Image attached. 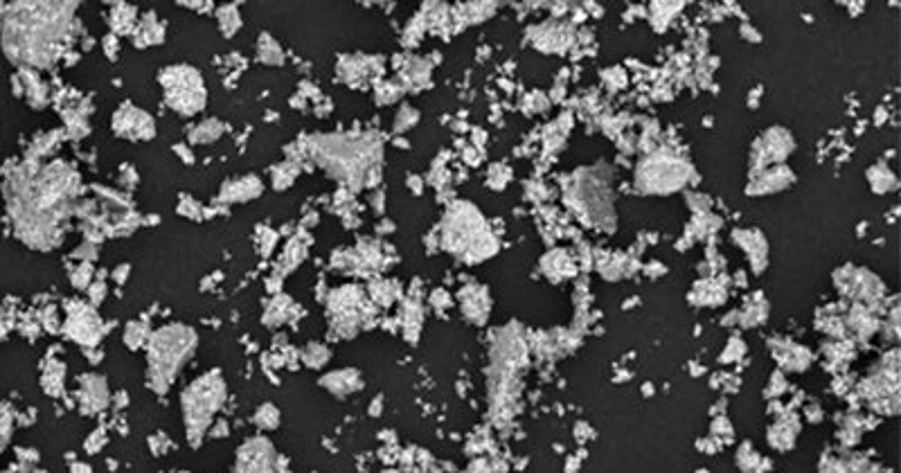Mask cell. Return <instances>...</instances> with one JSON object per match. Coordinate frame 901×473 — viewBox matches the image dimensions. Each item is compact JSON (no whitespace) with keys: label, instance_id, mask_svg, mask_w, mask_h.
Returning <instances> with one entry per match:
<instances>
[{"label":"cell","instance_id":"obj_2","mask_svg":"<svg viewBox=\"0 0 901 473\" xmlns=\"http://www.w3.org/2000/svg\"><path fill=\"white\" fill-rule=\"evenodd\" d=\"M77 3H14L3 19V50L28 68L55 64L68 41Z\"/></svg>","mask_w":901,"mask_h":473},{"label":"cell","instance_id":"obj_39","mask_svg":"<svg viewBox=\"0 0 901 473\" xmlns=\"http://www.w3.org/2000/svg\"><path fill=\"white\" fill-rule=\"evenodd\" d=\"M73 471L75 473H91V467H86V464H75Z\"/></svg>","mask_w":901,"mask_h":473},{"label":"cell","instance_id":"obj_14","mask_svg":"<svg viewBox=\"0 0 901 473\" xmlns=\"http://www.w3.org/2000/svg\"><path fill=\"white\" fill-rule=\"evenodd\" d=\"M377 64H379L377 57H361V55L341 57L336 64V70H338V77H341L343 82L354 86V84H361L365 77H370V73H374V66Z\"/></svg>","mask_w":901,"mask_h":473},{"label":"cell","instance_id":"obj_17","mask_svg":"<svg viewBox=\"0 0 901 473\" xmlns=\"http://www.w3.org/2000/svg\"><path fill=\"white\" fill-rule=\"evenodd\" d=\"M223 131H226V124L217 118H210V120H203L201 124H196L194 129H190V136H187V140H190V145H210V142L219 140L223 136Z\"/></svg>","mask_w":901,"mask_h":473},{"label":"cell","instance_id":"obj_22","mask_svg":"<svg viewBox=\"0 0 901 473\" xmlns=\"http://www.w3.org/2000/svg\"><path fill=\"white\" fill-rule=\"evenodd\" d=\"M305 255H307V246L305 244H300V239H293V242L287 246V251H284V255H282V260H280V269H278V273L282 271H291V269H296V266L305 260ZM275 273V275H278Z\"/></svg>","mask_w":901,"mask_h":473},{"label":"cell","instance_id":"obj_16","mask_svg":"<svg viewBox=\"0 0 901 473\" xmlns=\"http://www.w3.org/2000/svg\"><path fill=\"white\" fill-rule=\"evenodd\" d=\"M111 30L115 37H124V34H133L138 25V10L129 3H115L109 14Z\"/></svg>","mask_w":901,"mask_h":473},{"label":"cell","instance_id":"obj_26","mask_svg":"<svg viewBox=\"0 0 901 473\" xmlns=\"http://www.w3.org/2000/svg\"><path fill=\"white\" fill-rule=\"evenodd\" d=\"M253 419H255V424L262 428V431H271V428H278V424H280V410L273 404H264L257 408Z\"/></svg>","mask_w":901,"mask_h":473},{"label":"cell","instance_id":"obj_10","mask_svg":"<svg viewBox=\"0 0 901 473\" xmlns=\"http://www.w3.org/2000/svg\"><path fill=\"white\" fill-rule=\"evenodd\" d=\"M235 473H278V453L264 437L246 442L237 453Z\"/></svg>","mask_w":901,"mask_h":473},{"label":"cell","instance_id":"obj_15","mask_svg":"<svg viewBox=\"0 0 901 473\" xmlns=\"http://www.w3.org/2000/svg\"><path fill=\"white\" fill-rule=\"evenodd\" d=\"M165 39V25L158 21V16L154 12H147L142 19L138 21L136 30H133V43L136 48H147V46H158Z\"/></svg>","mask_w":901,"mask_h":473},{"label":"cell","instance_id":"obj_20","mask_svg":"<svg viewBox=\"0 0 901 473\" xmlns=\"http://www.w3.org/2000/svg\"><path fill=\"white\" fill-rule=\"evenodd\" d=\"M291 311H293V302H291V298H287V296H278V298H275V300L271 302L269 309H266L264 323L269 325V327H278V325H282L284 320H287V318L291 316Z\"/></svg>","mask_w":901,"mask_h":473},{"label":"cell","instance_id":"obj_33","mask_svg":"<svg viewBox=\"0 0 901 473\" xmlns=\"http://www.w3.org/2000/svg\"><path fill=\"white\" fill-rule=\"evenodd\" d=\"M395 100H397V88L395 86H390V84L379 86V91H377V102L379 104H390V102H395Z\"/></svg>","mask_w":901,"mask_h":473},{"label":"cell","instance_id":"obj_4","mask_svg":"<svg viewBox=\"0 0 901 473\" xmlns=\"http://www.w3.org/2000/svg\"><path fill=\"white\" fill-rule=\"evenodd\" d=\"M199 336L187 325L160 327L147 343V383L149 388L165 395L176 381L178 372L196 352Z\"/></svg>","mask_w":901,"mask_h":473},{"label":"cell","instance_id":"obj_1","mask_svg":"<svg viewBox=\"0 0 901 473\" xmlns=\"http://www.w3.org/2000/svg\"><path fill=\"white\" fill-rule=\"evenodd\" d=\"M77 172L68 163H52L43 169L19 174L7 185V208L16 237L34 251H50L61 242L64 223L70 217Z\"/></svg>","mask_w":901,"mask_h":473},{"label":"cell","instance_id":"obj_27","mask_svg":"<svg viewBox=\"0 0 901 473\" xmlns=\"http://www.w3.org/2000/svg\"><path fill=\"white\" fill-rule=\"evenodd\" d=\"M64 379H66L64 365L52 363V365H48L46 377H43V381H46V383H43V386H46V390L50 392V395H59L61 388H64Z\"/></svg>","mask_w":901,"mask_h":473},{"label":"cell","instance_id":"obj_23","mask_svg":"<svg viewBox=\"0 0 901 473\" xmlns=\"http://www.w3.org/2000/svg\"><path fill=\"white\" fill-rule=\"evenodd\" d=\"M23 82H25V86H28V100H30V104L37 106V109H41V106H46V102H48V88L43 86L41 79L34 73H25Z\"/></svg>","mask_w":901,"mask_h":473},{"label":"cell","instance_id":"obj_7","mask_svg":"<svg viewBox=\"0 0 901 473\" xmlns=\"http://www.w3.org/2000/svg\"><path fill=\"white\" fill-rule=\"evenodd\" d=\"M363 291L356 287H343L329 296V323L336 336L350 338L363 327Z\"/></svg>","mask_w":901,"mask_h":473},{"label":"cell","instance_id":"obj_25","mask_svg":"<svg viewBox=\"0 0 901 473\" xmlns=\"http://www.w3.org/2000/svg\"><path fill=\"white\" fill-rule=\"evenodd\" d=\"M149 336L151 334L142 323H129L127 329H124V345H127L129 350H140L142 345L149 343Z\"/></svg>","mask_w":901,"mask_h":473},{"label":"cell","instance_id":"obj_34","mask_svg":"<svg viewBox=\"0 0 901 473\" xmlns=\"http://www.w3.org/2000/svg\"><path fill=\"white\" fill-rule=\"evenodd\" d=\"M102 46H104L106 57H109L111 61H115V55H118V50H120V41H118V37H115V34H109V37H106V39L102 41Z\"/></svg>","mask_w":901,"mask_h":473},{"label":"cell","instance_id":"obj_21","mask_svg":"<svg viewBox=\"0 0 901 473\" xmlns=\"http://www.w3.org/2000/svg\"><path fill=\"white\" fill-rule=\"evenodd\" d=\"M298 174H300V165L293 163V160H287V163H284V165H275L273 172H271L273 187H275V190H287V187H291L293 183H296Z\"/></svg>","mask_w":901,"mask_h":473},{"label":"cell","instance_id":"obj_37","mask_svg":"<svg viewBox=\"0 0 901 473\" xmlns=\"http://www.w3.org/2000/svg\"><path fill=\"white\" fill-rule=\"evenodd\" d=\"M104 298H106V287H104V284H95V287H91L93 305H97V302L104 300Z\"/></svg>","mask_w":901,"mask_h":473},{"label":"cell","instance_id":"obj_30","mask_svg":"<svg viewBox=\"0 0 901 473\" xmlns=\"http://www.w3.org/2000/svg\"><path fill=\"white\" fill-rule=\"evenodd\" d=\"M419 120V115H417V111L413 109V106H404V109H401L399 113H397V120H395V131L397 133H404V131H408L410 127H413V124Z\"/></svg>","mask_w":901,"mask_h":473},{"label":"cell","instance_id":"obj_6","mask_svg":"<svg viewBox=\"0 0 901 473\" xmlns=\"http://www.w3.org/2000/svg\"><path fill=\"white\" fill-rule=\"evenodd\" d=\"M158 82L163 86L165 102L169 104V109L185 115V118H190V115H196L205 109L208 93H205L203 77L196 68L185 64L167 66L160 70Z\"/></svg>","mask_w":901,"mask_h":473},{"label":"cell","instance_id":"obj_3","mask_svg":"<svg viewBox=\"0 0 901 473\" xmlns=\"http://www.w3.org/2000/svg\"><path fill=\"white\" fill-rule=\"evenodd\" d=\"M307 154L338 181L361 187L379 181L381 145L372 136H314L307 140Z\"/></svg>","mask_w":901,"mask_h":473},{"label":"cell","instance_id":"obj_28","mask_svg":"<svg viewBox=\"0 0 901 473\" xmlns=\"http://www.w3.org/2000/svg\"><path fill=\"white\" fill-rule=\"evenodd\" d=\"M64 118H66V122H68L70 136H73V138L88 136V122H86V118H84V113L68 111V113L64 115Z\"/></svg>","mask_w":901,"mask_h":473},{"label":"cell","instance_id":"obj_35","mask_svg":"<svg viewBox=\"0 0 901 473\" xmlns=\"http://www.w3.org/2000/svg\"><path fill=\"white\" fill-rule=\"evenodd\" d=\"M174 154L183 160L185 165H192L194 163V154H192V149L187 147V145H176L174 147Z\"/></svg>","mask_w":901,"mask_h":473},{"label":"cell","instance_id":"obj_19","mask_svg":"<svg viewBox=\"0 0 901 473\" xmlns=\"http://www.w3.org/2000/svg\"><path fill=\"white\" fill-rule=\"evenodd\" d=\"M217 23L223 37H235L237 30L242 28V16H239L237 5H223L217 10Z\"/></svg>","mask_w":901,"mask_h":473},{"label":"cell","instance_id":"obj_36","mask_svg":"<svg viewBox=\"0 0 901 473\" xmlns=\"http://www.w3.org/2000/svg\"><path fill=\"white\" fill-rule=\"evenodd\" d=\"M100 442H102V444L106 442V440H104V431H95V433L91 435V440L86 442V449H88V451H97V449H100Z\"/></svg>","mask_w":901,"mask_h":473},{"label":"cell","instance_id":"obj_29","mask_svg":"<svg viewBox=\"0 0 901 473\" xmlns=\"http://www.w3.org/2000/svg\"><path fill=\"white\" fill-rule=\"evenodd\" d=\"M12 426H14L12 413L3 404H0V451H3L5 446H7V442H10Z\"/></svg>","mask_w":901,"mask_h":473},{"label":"cell","instance_id":"obj_24","mask_svg":"<svg viewBox=\"0 0 901 473\" xmlns=\"http://www.w3.org/2000/svg\"><path fill=\"white\" fill-rule=\"evenodd\" d=\"M329 359H332V354H329L327 347L320 343H309L305 347V352H302V361H305L307 368H323Z\"/></svg>","mask_w":901,"mask_h":473},{"label":"cell","instance_id":"obj_18","mask_svg":"<svg viewBox=\"0 0 901 473\" xmlns=\"http://www.w3.org/2000/svg\"><path fill=\"white\" fill-rule=\"evenodd\" d=\"M257 59H260L264 66H282L284 64V50L269 32H262L260 39H257Z\"/></svg>","mask_w":901,"mask_h":473},{"label":"cell","instance_id":"obj_8","mask_svg":"<svg viewBox=\"0 0 901 473\" xmlns=\"http://www.w3.org/2000/svg\"><path fill=\"white\" fill-rule=\"evenodd\" d=\"M66 332L82 347H95L104 336V323L102 318L97 316L95 307L77 302V305L68 311Z\"/></svg>","mask_w":901,"mask_h":473},{"label":"cell","instance_id":"obj_38","mask_svg":"<svg viewBox=\"0 0 901 473\" xmlns=\"http://www.w3.org/2000/svg\"><path fill=\"white\" fill-rule=\"evenodd\" d=\"M127 273H129V266H127V264H122V266H120V269H115V273H113V280L122 284L124 280H127Z\"/></svg>","mask_w":901,"mask_h":473},{"label":"cell","instance_id":"obj_12","mask_svg":"<svg viewBox=\"0 0 901 473\" xmlns=\"http://www.w3.org/2000/svg\"><path fill=\"white\" fill-rule=\"evenodd\" d=\"M264 185L257 176H244L237 178V181L223 183L221 192H219V201L221 203H248L257 199L262 194Z\"/></svg>","mask_w":901,"mask_h":473},{"label":"cell","instance_id":"obj_13","mask_svg":"<svg viewBox=\"0 0 901 473\" xmlns=\"http://www.w3.org/2000/svg\"><path fill=\"white\" fill-rule=\"evenodd\" d=\"M320 386H323L327 392H332V395H336V397H347V395H352V392H359L363 388V381H361L359 370L347 368V370H336V372L325 374V377L320 379Z\"/></svg>","mask_w":901,"mask_h":473},{"label":"cell","instance_id":"obj_32","mask_svg":"<svg viewBox=\"0 0 901 473\" xmlns=\"http://www.w3.org/2000/svg\"><path fill=\"white\" fill-rule=\"evenodd\" d=\"M91 278H93L91 264L84 262V264H79L77 271L73 273V284H75L77 289H88V287H91Z\"/></svg>","mask_w":901,"mask_h":473},{"label":"cell","instance_id":"obj_9","mask_svg":"<svg viewBox=\"0 0 901 473\" xmlns=\"http://www.w3.org/2000/svg\"><path fill=\"white\" fill-rule=\"evenodd\" d=\"M111 127L115 136L129 138V140H151L156 136V122L147 111L138 109L131 102L122 104L118 111L113 113Z\"/></svg>","mask_w":901,"mask_h":473},{"label":"cell","instance_id":"obj_11","mask_svg":"<svg viewBox=\"0 0 901 473\" xmlns=\"http://www.w3.org/2000/svg\"><path fill=\"white\" fill-rule=\"evenodd\" d=\"M79 383H82L79 386V399H82V408L86 413H97V410L109 406L111 392L104 377H100V374H86Z\"/></svg>","mask_w":901,"mask_h":473},{"label":"cell","instance_id":"obj_31","mask_svg":"<svg viewBox=\"0 0 901 473\" xmlns=\"http://www.w3.org/2000/svg\"><path fill=\"white\" fill-rule=\"evenodd\" d=\"M178 214H183V217H187V219H201L203 208L199 201L190 199V196H181V203H178Z\"/></svg>","mask_w":901,"mask_h":473},{"label":"cell","instance_id":"obj_5","mask_svg":"<svg viewBox=\"0 0 901 473\" xmlns=\"http://www.w3.org/2000/svg\"><path fill=\"white\" fill-rule=\"evenodd\" d=\"M228 397V386L223 381L221 372H205L203 377L196 379L183 390L181 408H183V422L187 442L192 446H199L203 437L208 435L212 428L214 415L219 413L223 401Z\"/></svg>","mask_w":901,"mask_h":473}]
</instances>
